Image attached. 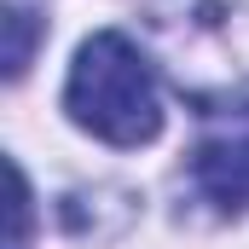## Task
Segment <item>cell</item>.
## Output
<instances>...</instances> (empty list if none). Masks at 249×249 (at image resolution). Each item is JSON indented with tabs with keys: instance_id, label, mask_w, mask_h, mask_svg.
Here are the masks:
<instances>
[{
	"instance_id": "cell-1",
	"label": "cell",
	"mask_w": 249,
	"mask_h": 249,
	"mask_svg": "<svg viewBox=\"0 0 249 249\" xmlns=\"http://www.w3.org/2000/svg\"><path fill=\"white\" fill-rule=\"evenodd\" d=\"M64 110L70 122L116 151H139L162 133V93H157V70L151 58L116 35L99 29L75 47L70 81H64Z\"/></svg>"
},
{
	"instance_id": "cell-2",
	"label": "cell",
	"mask_w": 249,
	"mask_h": 249,
	"mask_svg": "<svg viewBox=\"0 0 249 249\" xmlns=\"http://www.w3.org/2000/svg\"><path fill=\"white\" fill-rule=\"evenodd\" d=\"M191 180L220 214L249 209V99L209 110V122L191 145Z\"/></svg>"
},
{
	"instance_id": "cell-3",
	"label": "cell",
	"mask_w": 249,
	"mask_h": 249,
	"mask_svg": "<svg viewBox=\"0 0 249 249\" xmlns=\"http://www.w3.org/2000/svg\"><path fill=\"white\" fill-rule=\"evenodd\" d=\"M6 249H29V180L18 162H12V238H6Z\"/></svg>"
},
{
	"instance_id": "cell-4",
	"label": "cell",
	"mask_w": 249,
	"mask_h": 249,
	"mask_svg": "<svg viewBox=\"0 0 249 249\" xmlns=\"http://www.w3.org/2000/svg\"><path fill=\"white\" fill-rule=\"evenodd\" d=\"M6 29H12L6 75H23V70H29V12H23V6H6Z\"/></svg>"
}]
</instances>
